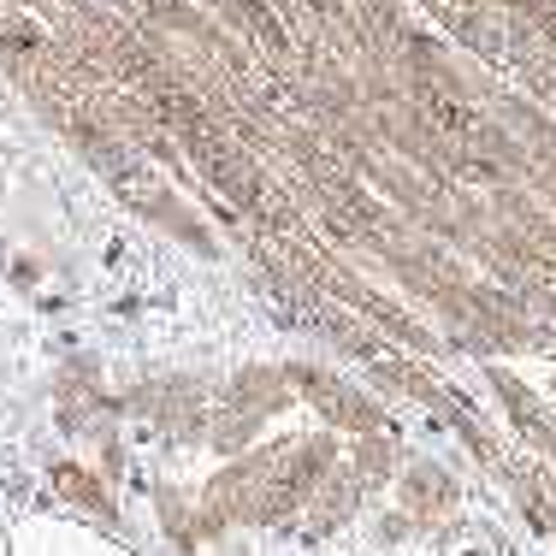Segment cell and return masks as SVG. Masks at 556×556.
Wrapping results in <instances>:
<instances>
[{"label": "cell", "mask_w": 556, "mask_h": 556, "mask_svg": "<svg viewBox=\"0 0 556 556\" xmlns=\"http://www.w3.org/2000/svg\"><path fill=\"white\" fill-rule=\"evenodd\" d=\"M290 403H296V386H290L285 367H267V362L237 367V374L219 386L214 420H207V444H214V456H225V462L243 456V450L255 444V432L267 427L273 415H285Z\"/></svg>", "instance_id": "obj_1"}, {"label": "cell", "mask_w": 556, "mask_h": 556, "mask_svg": "<svg viewBox=\"0 0 556 556\" xmlns=\"http://www.w3.org/2000/svg\"><path fill=\"white\" fill-rule=\"evenodd\" d=\"M338 439L332 432H314V439H296L285 444V456H278L267 492H261V509H255V527H285L296 521L302 509H308V497L320 492V480L338 468Z\"/></svg>", "instance_id": "obj_2"}, {"label": "cell", "mask_w": 556, "mask_h": 556, "mask_svg": "<svg viewBox=\"0 0 556 556\" xmlns=\"http://www.w3.org/2000/svg\"><path fill=\"white\" fill-rule=\"evenodd\" d=\"M118 415H142L161 420L178 444H202L207 420H214V386L195 374H172V379H142L118 396Z\"/></svg>", "instance_id": "obj_3"}, {"label": "cell", "mask_w": 556, "mask_h": 556, "mask_svg": "<svg viewBox=\"0 0 556 556\" xmlns=\"http://www.w3.org/2000/svg\"><path fill=\"white\" fill-rule=\"evenodd\" d=\"M285 374H290V386H296L302 403L320 408L326 427H338V432H386V408H379L374 396H362V391L350 386V379H338L332 367L290 362Z\"/></svg>", "instance_id": "obj_4"}, {"label": "cell", "mask_w": 556, "mask_h": 556, "mask_svg": "<svg viewBox=\"0 0 556 556\" xmlns=\"http://www.w3.org/2000/svg\"><path fill=\"white\" fill-rule=\"evenodd\" d=\"M391 485H396V509H403L420 533L456 509V480H450L439 462H403V473H396Z\"/></svg>", "instance_id": "obj_5"}, {"label": "cell", "mask_w": 556, "mask_h": 556, "mask_svg": "<svg viewBox=\"0 0 556 556\" xmlns=\"http://www.w3.org/2000/svg\"><path fill=\"white\" fill-rule=\"evenodd\" d=\"M492 391L503 396V415H509V427L521 432L533 450H545V456H556V420L551 408L539 403V391H527L515 374H503V367H492Z\"/></svg>", "instance_id": "obj_6"}, {"label": "cell", "mask_w": 556, "mask_h": 556, "mask_svg": "<svg viewBox=\"0 0 556 556\" xmlns=\"http://www.w3.org/2000/svg\"><path fill=\"white\" fill-rule=\"evenodd\" d=\"M362 497H367V492L355 485V473L338 462V468L320 480V492L308 497V521H302V539H332L338 527L350 521L355 509H362Z\"/></svg>", "instance_id": "obj_7"}, {"label": "cell", "mask_w": 556, "mask_h": 556, "mask_svg": "<svg viewBox=\"0 0 556 556\" xmlns=\"http://www.w3.org/2000/svg\"><path fill=\"white\" fill-rule=\"evenodd\" d=\"M403 444L386 439V432H355V450L343 456V468L355 473V485L362 492H379V485H391L396 473H403Z\"/></svg>", "instance_id": "obj_8"}, {"label": "cell", "mask_w": 556, "mask_h": 556, "mask_svg": "<svg viewBox=\"0 0 556 556\" xmlns=\"http://www.w3.org/2000/svg\"><path fill=\"white\" fill-rule=\"evenodd\" d=\"M48 485H54V492L72 503V509H84V515H101V521H113V492H108V480H101L96 468H84V462H54V468H48Z\"/></svg>", "instance_id": "obj_9"}, {"label": "cell", "mask_w": 556, "mask_h": 556, "mask_svg": "<svg viewBox=\"0 0 556 556\" xmlns=\"http://www.w3.org/2000/svg\"><path fill=\"white\" fill-rule=\"evenodd\" d=\"M125 195L137 202V214H149L154 225H161V231L184 237V243H190L195 255H214V237H207L202 225H195V214L178 202V195H166V190H125Z\"/></svg>", "instance_id": "obj_10"}, {"label": "cell", "mask_w": 556, "mask_h": 556, "mask_svg": "<svg viewBox=\"0 0 556 556\" xmlns=\"http://www.w3.org/2000/svg\"><path fill=\"white\" fill-rule=\"evenodd\" d=\"M161 527H166V539H172V551H202L207 539H202V503H195L190 492H178V485H161Z\"/></svg>", "instance_id": "obj_11"}]
</instances>
